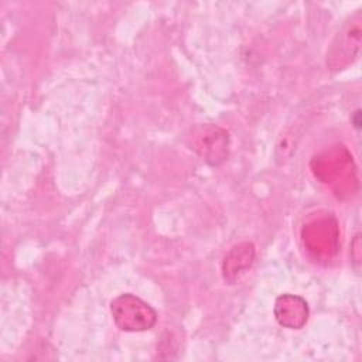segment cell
<instances>
[{"label": "cell", "mask_w": 362, "mask_h": 362, "mask_svg": "<svg viewBox=\"0 0 362 362\" xmlns=\"http://www.w3.org/2000/svg\"><path fill=\"white\" fill-rule=\"evenodd\" d=\"M110 310L116 325L123 331H146L156 324V311L129 293L112 300Z\"/></svg>", "instance_id": "1"}]
</instances>
